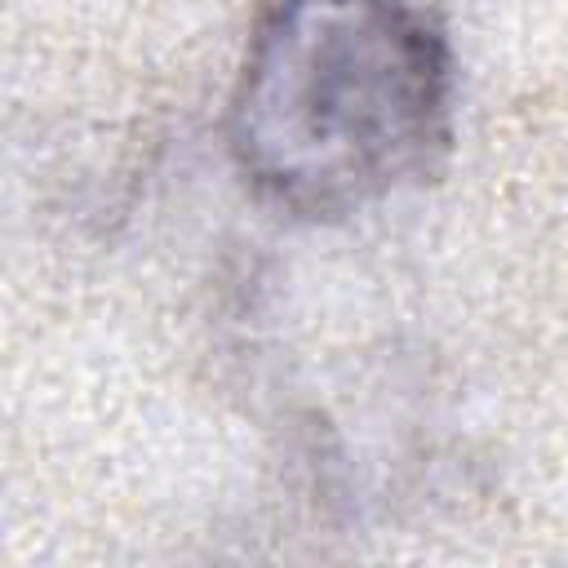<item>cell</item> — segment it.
Masks as SVG:
<instances>
[{
	"label": "cell",
	"mask_w": 568,
	"mask_h": 568,
	"mask_svg": "<svg viewBox=\"0 0 568 568\" xmlns=\"http://www.w3.org/2000/svg\"><path fill=\"white\" fill-rule=\"evenodd\" d=\"M453 49L426 0H266L226 146L288 217L359 213L435 173L453 142Z\"/></svg>",
	"instance_id": "1"
}]
</instances>
